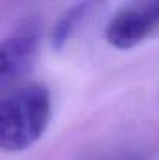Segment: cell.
Here are the masks:
<instances>
[{"label":"cell","mask_w":159,"mask_h":160,"mask_svg":"<svg viewBox=\"0 0 159 160\" xmlns=\"http://www.w3.org/2000/svg\"><path fill=\"white\" fill-rule=\"evenodd\" d=\"M52 118L47 86L28 82L3 93L0 101V148L17 154L30 149L45 134Z\"/></svg>","instance_id":"6da1fadb"},{"label":"cell","mask_w":159,"mask_h":160,"mask_svg":"<svg viewBox=\"0 0 159 160\" xmlns=\"http://www.w3.org/2000/svg\"><path fill=\"white\" fill-rule=\"evenodd\" d=\"M42 25L36 17L20 20L0 45V89L2 93L20 86L33 70L39 54Z\"/></svg>","instance_id":"7a4b0ae2"},{"label":"cell","mask_w":159,"mask_h":160,"mask_svg":"<svg viewBox=\"0 0 159 160\" xmlns=\"http://www.w3.org/2000/svg\"><path fill=\"white\" fill-rule=\"evenodd\" d=\"M159 27V0H136L120 8L106 23L105 38L117 50L144 42Z\"/></svg>","instance_id":"3957f363"},{"label":"cell","mask_w":159,"mask_h":160,"mask_svg":"<svg viewBox=\"0 0 159 160\" xmlns=\"http://www.w3.org/2000/svg\"><path fill=\"white\" fill-rule=\"evenodd\" d=\"M105 5V0H78L72 6H69L56 20L52 31V47L55 52H61L70 42L73 34L80 30V27L98 9Z\"/></svg>","instance_id":"277c9868"},{"label":"cell","mask_w":159,"mask_h":160,"mask_svg":"<svg viewBox=\"0 0 159 160\" xmlns=\"http://www.w3.org/2000/svg\"><path fill=\"white\" fill-rule=\"evenodd\" d=\"M120 160H123V159H120ZM125 160H128V159H125Z\"/></svg>","instance_id":"5b68a950"}]
</instances>
